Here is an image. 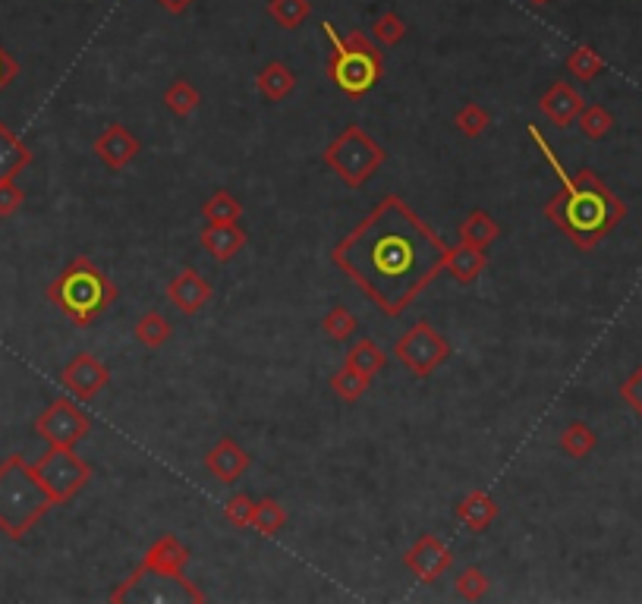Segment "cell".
Returning <instances> with one entry per match:
<instances>
[{
    "label": "cell",
    "instance_id": "27",
    "mask_svg": "<svg viewBox=\"0 0 642 604\" xmlns=\"http://www.w3.org/2000/svg\"><path fill=\"white\" fill-rule=\"evenodd\" d=\"M595 444H598V438H595V431L586 422H570L561 431V450L573 460H586L589 453L595 450Z\"/></svg>",
    "mask_w": 642,
    "mask_h": 604
},
{
    "label": "cell",
    "instance_id": "12",
    "mask_svg": "<svg viewBox=\"0 0 642 604\" xmlns=\"http://www.w3.org/2000/svg\"><path fill=\"white\" fill-rule=\"evenodd\" d=\"M60 384L79 400H95L104 387L111 384V372H107V365L92 353H79L76 359H70L67 369L60 372Z\"/></svg>",
    "mask_w": 642,
    "mask_h": 604
},
{
    "label": "cell",
    "instance_id": "36",
    "mask_svg": "<svg viewBox=\"0 0 642 604\" xmlns=\"http://www.w3.org/2000/svg\"><path fill=\"white\" fill-rule=\"evenodd\" d=\"M372 35L381 41L384 48H394L400 45V41L406 38V23H403V16H397L394 10H384L375 23H372Z\"/></svg>",
    "mask_w": 642,
    "mask_h": 604
},
{
    "label": "cell",
    "instance_id": "33",
    "mask_svg": "<svg viewBox=\"0 0 642 604\" xmlns=\"http://www.w3.org/2000/svg\"><path fill=\"white\" fill-rule=\"evenodd\" d=\"M454 126L466 139H479L485 129L491 126V114L485 111L482 104H463L460 111L454 114Z\"/></svg>",
    "mask_w": 642,
    "mask_h": 604
},
{
    "label": "cell",
    "instance_id": "6",
    "mask_svg": "<svg viewBox=\"0 0 642 604\" xmlns=\"http://www.w3.org/2000/svg\"><path fill=\"white\" fill-rule=\"evenodd\" d=\"M189 548L180 542L177 535H161L152 542V548L145 551L142 564L126 576L120 586L111 592V601H123V595L142 586V582H164V586L177 589L180 601H205V592L199 586H192L186 579V564H189Z\"/></svg>",
    "mask_w": 642,
    "mask_h": 604
},
{
    "label": "cell",
    "instance_id": "18",
    "mask_svg": "<svg viewBox=\"0 0 642 604\" xmlns=\"http://www.w3.org/2000/svg\"><path fill=\"white\" fill-rule=\"evenodd\" d=\"M457 520L469 532H485L491 523L498 520V504L488 491H469L466 498L457 504Z\"/></svg>",
    "mask_w": 642,
    "mask_h": 604
},
{
    "label": "cell",
    "instance_id": "14",
    "mask_svg": "<svg viewBox=\"0 0 642 604\" xmlns=\"http://www.w3.org/2000/svg\"><path fill=\"white\" fill-rule=\"evenodd\" d=\"M139 148H142L139 139L126 126H120V123H111L95 139V155L111 170H123L126 164H133V158L139 155Z\"/></svg>",
    "mask_w": 642,
    "mask_h": 604
},
{
    "label": "cell",
    "instance_id": "19",
    "mask_svg": "<svg viewBox=\"0 0 642 604\" xmlns=\"http://www.w3.org/2000/svg\"><path fill=\"white\" fill-rule=\"evenodd\" d=\"M32 148L19 139L13 129L0 120V180H10L16 177L19 170H26L32 164Z\"/></svg>",
    "mask_w": 642,
    "mask_h": 604
},
{
    "label": "cell",
    "instance_id": "39",
    "mask_svg": "<svg viewBox=\"0 0 642 604\" xmlns=\"http://www.w3.org/2000/svg\"><path fill=\"white\" fill-rule=\"evenodd\" d=\"M620 400H624L633 409L636 419H642V365L624 384H620Z\"/></svg>",
    "mask_w": 642,
    "mask_h": 604
},
{
    "label": "cell",
    "instance_id": "41",
    "mask_svg": "<svg viewBox=\"0 0 642 604\" xmlns=\"http://www.w3.org/2000/svg\"><path fill=\"white\" fill-rule=\"evenodd\" d=\"M158 4L167 10V13H174V16H180V13H186L196 0H158Z\"/></svg>",
    "mask_w": 642,
    "mask_h": 604
},
{
    "label": "cell",
    "instance_id": "8",
    "mask_svg": "<svg viewBox=\"0 0 642 604\" xmlns=\"http://www.w3.org/2000/svg\"><path fill=\"white\" fill-rule=\"evenodd\" d=\"M32 466L54 504H70L92 482V466L73 447H48L45 457H38Z\"/></svg>",
    "mask_w": 642,
    "mask_h": 604
},
{
    "label": "cell",
    "instance_id": "30",
    "mask_svg": "<svg viewBox=\"0 0 642 604\" xmlns=\"http://www.w3.org/2000/svg\"><path fill=\"white\" fill-rule=\"evenodd\" d=\"M287 526V510L277 504L274 498H262L255 501V510H252V529L262 532V535H277Z\"/></svg>",
    "mask_w": 642,
    "mask_h": 604
},
{
    "label": "cell",
    "instance_id": "2",
    "mask_svg": "<svg viewBox=\"0 0 642 604\" xmlns=\"http://www.w3.org/2000/svg\"><path fill=\"white\" fill-rule=\"evenodd\" d=\"M529 139L542 151L545 164L561 180V189L545 202V218L558 227L576 249H595L598 243L617 230V224L627 218V205L620 196H614L611 186L595 174L592 167H580L576 174H567L558 151L548 145L539 126H529Z\"/></svg>",
    "mask_w": 642,
    "mask_h": 604
},
{
    "label": "cell",
    "instance_id": "31",
    "mask_svg": "<svg viewBox=\"0 0 642 604\" xmlns=\"http://www.w3.org/2000/svg\"><path fill=\"white\" fill-rule=\"evenodd\" d=\"M576 123H580L586 139L598 142V139H605L611 129H614V114L608 111V107H602V104H586L583 114L576 117Z\"/></svg>",
    "mask_w": 642,
    "mask_h": 604
},
{
    "label": "cell",
    "instance_id": "7",
    "mask_svg": "<svg viewBox=\"0 0 642 604\" xmlns=\"http://www.w3.org/2000/svg\"><path fill=\"white\" fill-rule=\"evenodd\" d=\"M384 161H388V151H384V145H378L366 133V129L356 126V123H350L347 129H340V136L325 148V164L350 189L366 186Z\"/></svg>",
    "mask_w": 642,
    "mask_h": 604
},
{
    "label": "cell",
    "instance_id": "3",
    "mask_svg": "<svg viewBox=\"0 0 642 604\" xmlns=\"http://www.w3.org/2000/svg\"><path fill=\"white\" fill-rule=\"evenodd\" d=\"M57 507L51 501V494L35 476V466L13 453L0 463V532L13 542L23 538L45 520V513Z\"/></svg>",
    "mask_w": 642,
    "mask_h": 604
},
{
    "label": "cell",
    "instance_id": "20",
    "mask_svg": "<svg viewBox=\"0 0 642 604\" xmlns=\"http://www.w3.org/2000/svg\"><path fill=\"white\" fill-rule=\"evenodd\" d=\"M488 265V255L485 249H476V246H451V255H447V268L444 271H451L457 284L469 287L473 280H479V274L485 271Z\"/></svg>",
    "mask_w": 642,
    "mask_h": 604
},
{
    "label": "cell",
    "instance_id": "34",
    "mask_svg": "<svg viewBox=\"0 0 642 604\" xmlns=\"http://www.w3.org/2000/svg\"><path fill=\"white\" fill-rule=\"evenodd\" d=\"M321 331H325L331 340H347L359 331V321L347 306H334L325 318H321Z\"/></svg>",
    "mask_w": 642,
    "mask_h": 604
},
{
    "label": "cell",
    "instance_id": "25",
    "mask_svg": "<svg viewBox=\"0 0 642 604\" xmlns=\"http://www.w3.org/2000/svg\"><path fill=\"white\" fill-rule=\"evenodd\" d=\"M369 384H372V378L362 375L359 369H353V365H347V362H344V369H340L337 375H331V391L344 403L362 400V394L369 391Z\"/></svg>",
    "mask_w": 642,
    "mask_h": 604
},
{
    "label": "cell",
    "instance_id": "23",
    "mask_svg": "<svg viewBox=\"0 0 642 604\" xmlns=\"http://www.w3.org/2000/svg\"><path fill=\"white\" fill-rule=\"evenodd\" d=\"M347 365H353V369H359L362 375H369L375 378L378 372H384V365H388V353H384L375 340H359L350 347L347 353Z\"/></svg>",
    "mask_w": 642,
    "mask_h": 604
},
{
    "label": "cell",
    "instance_id": "32",
    "mask_svg": "<svg viewBox=\"0 0 642 604\" xmlns=\"http://www.w3.org/2000/svg\"><path fill=\"white\" fill-rule=\"evenodd\" d=\"M199 101H202V95L192 89V85L186 82V79H177L170 89L164 92V104H167V111L174 114V117H180V120H186L192 111L199 107Z\"/></svg>",
    "mask_w": 642,
    "mask_h": 604
},
{
    "label": "cell",
    "instance_id": "21",
    "mask_svg": "<svg viewBox=\"0 0 642 604\" xmlns=\"http://www.w3.org/2000/svg\"><path fill=\"white\" fill-rule=\"evenodd\" d=\"M460 243L463 246H476V249H485V246H491L501 236V224L491 218L488 211H482V208H473L466 214V221L460 224Z\"/></svg>",
    "mask_w": 642,
    "mask_h": 604
},
{
    "label": "cell",
    "instance_id": "22",
    "mask_svg": "<svg viewBox=\"0 0 642 604\" xmlns=\"http://www.w3.org/2000/svg\"><path fill=\"white\" fill-rule=\"evenodd\" d=\"M255 85H259V95L265 101H284L293 89H296V76L287 63L281 60H271L268 67L255 76Z\"/></svg>",
    "mask_w": 642,
    "mask_h": 604
},
{
    "label": "cell",
    "instance_id": "4",
    "mask_svg": "<svg viewBox=\"0 0 642 604\" xmlns=\"http://www.w3.org/2000/svg\"><path fill=\"white\" fill-rule=\"evenodd\" d=\"M48 299L76 328H89L98 315H104L117 302V287L89 258L76 255L48 284Z\"/></svg>",
    "mask_w": 642,
    "mask_h": 604
},
{
    "label": "cell",
    "instance_id": "35",
    "mask_svg": "<svg viewBox=\"0 0 642 604\" xmlns=\"http://www.w3.org/2000/svg\"><path fill=\"white\" fill-rule=\"evenodd\" d=\"M454 589L463 601H482L491 589V579L479 567H466V570H460Z\"/></svg>",
    "mask_w": 642,
    "mask_h": 604
},
{
    "label": "cell",
    "instance_id": "40",
    "mask_svg": "<svg viewBox=\"0 0 642 604\" xmlns=\"http://www.w3.org/2000/svg\"><path fill=\"white\" fill-rule=\"evenodd\" d=\"M16 76H19V63L13 60V54L4 45H0V92H4Z\"/></svg>",
    "mask_w": 642,
    "mask_h": 604
},
{
    "label": "cell",
    "instance_id": "29",
    "mask_svg": "<svg viewBox=\"0 0 642 604\" xmlns=\"http://www.w3.org/2000/svg\"><path fill=\"white\" fill-rule=\"evenodd\" d=\"M170 321L161 315V312H145L139 321H136V340L142 343V347L148 350H158L164 347V343L170 340Z\"/></svg>",
    "mask_w": 642,
    "mask_h": 604
},
{
    "label": "cell",
    "instance_id": "11",
    "mask_svg": "<svg viewBox=\"0 0 642 604\" xmlns=\"http://www.w3.org/2000/svg\"><path fill=\"white\" fill-rule=\"evenodd\" d=\"M403 564L410 570L419 582H438L447 570L454 564V554L447 548L438 535L425 532L416 538V545L403 554Z\"/></svg>",
    "mask_w": 642,
    "mask_h": 604
},
{
    "label": "cell",
    "instance_id": "5",
    "mask_svg": "<svg viewBox=\"0 0 642 604\" xmlns=\"http://www.w3.org/2000/svg\"><path fill=\"white\" fill-rule=\"evenodd\" d=\"M331 54H328V76L347 98L369 95L384 76V54L372 45L362 32H350L347 38L334 29V23H321Z\"/></svg>",
    "mask_w": 642,
    "mask_h": 604
},
{
    "label": "cell",
    "instance_id": "17",
    "mask_svg": "<svg viewBox=\"0 0 642 604\" xmlns=\"http://www.w3.org/2000/svg\"><path fill=\"white\" fill-rule=\"evenodd\" d=\"M199 240L214 262H230V258L240 255V249L246 246L249 236L240 224H208Z\"/></svg>",
    "mask_w": 642,
    "mask_h": 604
},
{
    "label": "cell",
    "instance_id": "28",
    "mask_svg": "<svg viewBox=\"0 0 642 604\" xmlns=\"http://www.w3.org/2000/svg\"><path fill=\"white\" fill-rule=\"evenodd\" d=\"M268 16L281 29H299L312 16L309 0H268Z\"/></svg>",
    "mask_w": 642,
    "mask_h": 604
},
{
    "label": "cell",
    "instance_id": "37",
    "mask_svg": "<svg viewBox=\"0 0 642 604\" xmlns=\"http://www.w3.org/2000/svg\"><path fill=\"white\" fill-rule=\"evenodd\" d=\"M252 510H255V501L249 498V494H233V498H227V504H224L227 523L237 526V529L252 526Z\"/></svg>",
    "mask_w": 642,
    "mask_h": 604
},
{
    "label": "cell",
    "instance_id": "16",
    "mask_svg": "<svg viewBox=\"0 0 642 604\" xmlns=\"http://www.w3.org/2000/svg\"><path fill=\"white\" fill-rule=\"evenodd\" d=\"M539 107H542V114H545L554 126H570L576 117L583 114L586 101H583V95L576 92L570 82L561 79V82H554L551 89L542 95Z\"/></svg>",
    "mask_w": 642,
    "mask_h": 604
},
{
    "label": "cell",
    "instance_id": "1",
    "mask_svg": "<svg viewBox=\"0 0 642 604\" xmlns=\"http://www.w3.org/2000/svg\"><path fill=\"white\" fill-rule=\"evenodd\" d=\"M447 246L400 196H384L331 252V262L388 318L403 315L447 268Z\"/></svg>",
    "mask_w": 642,
    "mask_h": 604
},
{
    "label": "cell",
    "instance_id": "24",
    "mask_svg": "<svg viewBox=\"0 0 642 604\" xmlns=\"http://www.w3.org/2000/svg\"><path fill=\"white\" fill-rule=\"evenodd\" d=\"M605 70V60L598 54L592 45H576L570 54H567V73L580 82H592L598 73Z\"/></svg>",
    "mask_w": 642,
    "mask_h": 604
},
{
    "label": "cell",
    "instance_id": "13",
    "mask_svg": "<svg viewBox=\"0 0 642 604\" xmlns=\"http://www.w3.org/2000/svg\"><path fill=\"white\" fill-rule=\"evenodd\" d=\"M167 299L174 302V306H177L183 315H196L199 309L208 306L211 284H208V280H205L196 268H183V271L167 284Z\"/></svg>",
    "mask_w": 642,
    "mask_h": 604
},
{
    "label": "cell",
    "instance_id": "10",
    "mask_svg": "<svg viewBox=\"0 0 642 604\" xmlns=\"http://www.w3.org/2000/svg\"><path fill=\"white\" fill-rule=\"evenodd\" d=\"M89 431L92 419L67 397L51 400V406H45V413L35 419V435L48 441V447H76L79 441L89 438Z\"/></svg>",
    "mask_w": 642,
    "mask_h": 604
},
{
    "label": "cell",
    "instance_id": "38",
    "mask_svg": "<svg viewBox=\"0 0 642 604\" xmlns=\"http://www.w3.org/2000/svg\"><path fill=\"white\" fill-rule=\"evenodd\" d=\"M23 202H26V192L13 183V177L0 180V218H13V214L23 208Z\"/></svg>",
    "mask_w": 642,
    "mask_h": 604
},
{
    "label": "cell",
    "instance_id": "42",
    "mask_svg": "<svg viewBox=\"0 0 642 604\" xmlns=\"http://www.w3.org/2000/svg\"><path fill=\"white\" fill-rule=\"evenodd\" d=\"M532 7H545V4H551V0H529Z\"/></svg>",
    "mask_w": 642,
    "mask_h": 604
},
{
    "label": "cell",
    "instance_id": "26",
    "mask_svg": "<svg viewBox=\"0 0 642 604\" xmlns=\"http://www.w3.org/2000/svg\"><path fill=\"white\" fill-rule=\"evenodd\" d=\"M240 214H243V205L237 196H230L227 189L221 192H214V196L202 205V218L208 224H237L240 221Z\"/></svg>",
    "mask_w": 642,
    "mask_h": 604
},
{
    "label": "cell",
    "instance_id": "15",
    "mask_svg": "<svg viewBox=\"0 0 642 604\" xmlns=\"http://www.w3.org/2000/svg\"><path fill=\"white\" fill-rule=\"evenodd\" d=\"M249 463H252V457L233 438H221L205 453V469L218 482H237L249 469Z\"/></svg>",
    "mask_w": 642,
    "mask_h": 604
},
{
    "label": "cell",
    "instance_id": "9",
    "mask_svg": "<svg viewBox=\"0 0 642 604\" xmlns=\"http://www.w3.org/2000/svg\"><path fill=\"white\" fill-rule=\"evenodd\" d=\"M394 356L410 369L416 378H432L441 365L451 356V343L441 337V331H435V325L428 321H419L410 331H406L397 343H394Z\"/></svg>",
    "mask_w": 642,
    "mask_h": 604
}]
</instances>
